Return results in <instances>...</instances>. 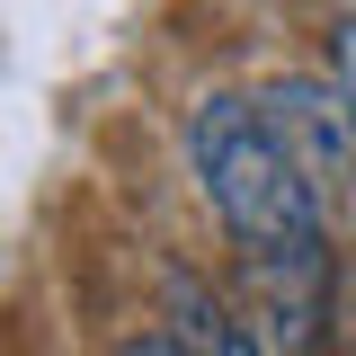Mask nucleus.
<instances>
[{"label":"nucleus","mask_w":356,"mask_h":356,"mask_svg":"<svg viewBox=\"0 0 356 356\" xmlns=\"http://www.w3.org/2000/svg\"><path fill=\"white\" fill-rule=\"evenodd\" d=\"M330 81H339V98H348V116H356V18L330 36Z\"/></svg>","instance_id":"39448f33"},{"label":"nucleus","mask_w":356,"mask_h":356,"mask_svg":"<svg viewBox=\"0 0 356 356\" xmlns=\"http://www.w3.org/2000/svg\"><path fill=\"white\" fill-rule=\"evenodd\" d=\"M259 107H267V125H276V143L294 152V170L321 187V205L356 196V116H348V98H339V81H276Z\"/></svg>","instance_id":"f03ea898"},{"label":"nucleus","mask_w":356,"mask_h":356,"mask_svg":"<svg viewBox=\"0 0 356 356\" xmlns=\"http://www.w3.org/2000/svg\"><path fill=\"white\" fill-rule=\"evenodd\" d=\"M178 348H187V356H267L259 339H250L222 303H205L196 285H178Z\"/></svg>","instance_id":"20e7f679"},{"label":"nucleus","mask_w":356,"mask_h":356,"mask_svg":"<svg viewBox=\"0 0 356 356\" xmlns=\"http://www.w3.org/2000/svg\"><path fill=\"white\" fill-rule=\"evenodd\" d=\"M187 170L205 187L214 222L241 250H285V241H330V205L321 187L294 170V152L276 143L259 98L241 89H205L187 107Z\"/></svg>","instance_id":"f257e3e1"},{"label":"nucleus","mask_w":356,"mask_h":356,"mask_svg":"<svg viewBox=\"0 0 356 356\" xmlns=\"http://www.w3.org/2000/svg\"><path fill=\"white\" fill-rule=\"evenodd\" d=\"M250 303H259L267 339L303 356L330 321V241H285V250H250Z\"/></svg>","instance_id":"7ed1b4c3"},{"label":"nucleus","mask_w":356,"mask_h":356,"mask_svg":"<svg viewBox=\"0 0 356 356\" xmlns=\"http://www.w3.org/2000/svg\"><path fill=\"white\" fill-rule=\"evenodd\" d=\"M116 356H187V348H178V330H152V339H125Z\"/></svg>","instance_id":"423d86ee"}]
</instances>
